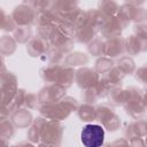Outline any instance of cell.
Listing matches in <instances>:
<instances>
[{
	"label": "cell",
	"instance_id": "1",
	"mask_svg": "<svg viewBox=\"0 0 147 147\" xmlns=\"http://www.w3.org/2000/svg\"><path fill=\"white\" fill-rule=\"evenodd\" d=\"M80 139L85 147H101L105 139V131L100 125L88 124L82 130Z\"/></svg>",
	"mask_w": 147,
	"mask_h": 147
}]
</instances>
